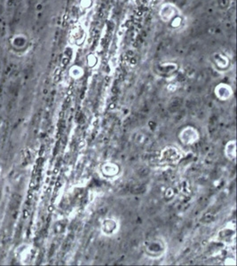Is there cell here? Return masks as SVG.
Instances as JSON below:
<instances>
[{"instance_id":"7a4b0ae2","label":"cell","mask_w":237,"mask_h":266,"mask_svg":"<svg viewBox=\"0 0 237 266\" xmlns=\"http://www.w3.org/2000/svg\"><path fill=\"white\" fill-rule=\"evenodd\" d=\"M103 171H104L105 174H107V175L113 176L117 173V167H116L115 165H114V164L110 163L109 165L104 166Z\"/></svg>"},{"instance_id":"6da1fadb","label":"cell","mask_w":237,"mask_h":266,"mask_svg":"<svg viewBox=\"0 0 237 266\" xmlns=\"http://www.w3.org/2000/svg\"><path fill=\"white\" fill-rule=\"evenodd\" d=\"M16 259L22 264H28L33 258V248L30 245H20L14 252Z\"/></svg>"}]
</instances>
